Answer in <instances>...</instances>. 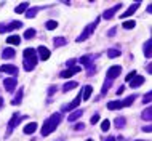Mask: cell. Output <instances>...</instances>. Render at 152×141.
<instances>
[{
	"label": "cell",
	"instance_id": "14",
	"mask_svg": "<svg viewBox=\"0 0 152 141\" xmlns=\"http://www.w3.org/2000/svg\"><path fill=\"white\" fill-rule=\"evenodd\" d=\"M37 51H39V55H40V59L42 61H47L48 58H50V50H48L47 47H39V50H37Z\"/></svg>",
	"mask_w": 152,
	"mask_h": 141
},
{
	"label": "cell",
	"instance_id": "4",
	"mask_svg": "<svg viewBox=\"0 0 152 141\" xmlns=\"http://www.w3.org/2000/svg\"><path fill=\"white\" fill-rule=\"evenodd\" d=\"M24 119H26V117H23V115H19L18 112H16L13 117L10 119V122H8V133H10V131L13 130V128L18 127V125H19V122H21V120H24Z\"/></svg>",
	"mask_w": 152,
	"mask_h": 141
},
{
	"label": "cell",
	"instance_id": "13",
	"mask_svg": "<svg viewBox=\"0 0 152 141\" xmlns=\"http://www.w3.org/2000/svg\"><path fill=\"white\" fill-rule=\"evenodd\" d=\"M138 8H139V3H138V2H136V3H133V5H131V7L128 8V10H126V11H125V13H122V15H120V18H122V19H125V18H128V16H131V15H133V13H134V11H136V10H138Z\"/></svg>",
	"mask_w": 152,
	"mask_h": 141
},
{
	"label": "cell",
	"instance_id": "47",
	"mask_svg": "<svg viewBox=\"0 0 152 141\" xmlns=\"http://www.w3.org/2000/svg\"><path fill=\"white\" fill-rule=\"evenodd\" d=\"M123 90H125V87H120V88L117 90V93H118V95H122V93H123Z\"/></svg>",
	"mask_w": 152,
	"mask_h": 141
},
{
	"label": "cell",
	"instance_id": "18",
	"mask_svg": "<svg viewBox=\"0 0 152 141\" xmlns=\"http://www.w3.org/2000/svg\"><path fill=\"white\" fill-rule=\"evenodd\" d=\"M79 85L75 80H71V82H66V85H63V92L66 93V92H71V90H74L75 87Z\"/></svg>",
	"mask_w": 152,
	"mask_h": 141
},
{
	"label": "cell",
	"instance_id": "39",
	"mask_svg": "<svg viewBox=\"0 0 152 141\" xmlns=\"http://www.w3.org/2000/svg\"><path fill=\"white\" fill-rule=\"evenodd\" d=\"M90 122H91V125H93V123H96V122H99V114H94Z\"/></svg>",
	"mask_w": 152,
	"mask_h": 141
},
{
	"label": "cell",
	"instance_id": "46",
	"mask_svg": "<svg viewBox=\"0 0 152 141\" xmlns=\"http://www.w3.org/2000/svg\"><path fill=\"white\" fill-rule=\"evenodd\" d=\"M3 32H7V26H3V24H0V34H3Z\"/></svg>",
	"mask_w": 152,
	"mask_h": 141
},
{
	"label": "cell",
	"instance_id": "19",
	"mask_svg": "<svg viewBox=\"0 0 152 141\" xmlns=\"http://www.w3.org/2000/svg\"><path fill=\"white\" fill-rule=\"evenodd\" d=\"M151 45H152V40H146L144 42V47H142V51H144V56L146 58H151Z\"/></svg>",
	"mask_w": 152,
	"mask_h": 141
},
{
	"label": "cell",
	"instance_id": "40",
	"mask_svg": "<svg viewBox=\"0 0 152 141\" xmlns=\"http://www.w3.org/2000/svg\"><path fill=\"white\" fill-rule=\"evenodd\" d=\"M55 93H56V87L51 85L50 88H48V96H51V95H55Z\"/></svg>",
	"mask_w": 152,
	"mask_h": 141
},
{
	"label": "cell",
	"instance_id": "26",
	"mask_svg": "<svg viewBox=\"0 0 152 141\" xmlns=\"http://www.w3.org/2000/svg\"><path fill=\"white\" fill-rule=\"evenodd\" d=\"M66 43H67V40H66L64 37H55V39H53V45H55V47H63Z\"/></svg>",
	"mask_w": 152,
	"mask_h": 141
},
{
	"label": "cell",
	"instance_id": "5",
	"mask_svg": "<svg viewBox=\"0 0 152 141\" xmlns=\"http://www.w3.org/2000/svg\"><path fill=\"white\" fill-rule=\"evenodd\" d=\"M122 72V66H112V68L107 69V74H106V77L109 79V80H114V79H117L120 76Z\"/></svg>",
	"mask_w": 152,
	"mask_h": 141
},
{
	"label": "cell",
	"instance_id": "7",
	"mask_svg": "<svg viewBox=\"0 0 152 141\" xmlns=\"http://www.w3.org/2000/svg\"><path fill=\"white\" fill-rule=\"evenodd\" d=\"M0 72H5V74H10V76H18V68L13 64H2L0 66Z\"/></svg>",
	"mask_w": 152,
	"mask_h": 141
},
{
	"label": "cell",
	"instance_id": "20",
	"mask_svg": "<svg viewBox=\"0 0 152 141\" xmlns=\"http://www.w3.org/2000/svg\"><path fill=\"white\" fill-rule=\"evenodd\" d=\"M82 114H83V111H80V109H75V111H74V112H72V114L67 117V120H69V122H74V120L80 119V117H82Z\"/></svg>",
	"mask_w": 152,
	"mask_h": 141
},
{
	"label": "cell",
	"instance_id": "45",
	"mask_svg": "<svg viewBox=\"0 0 152 141\" xmlns=\"http://www.w3.org/2000/svg\"><path fill=\"white\" fill-rule=\"evenodd\" d=\"M67 66H69V68H74V66H75V59H69Z\"/></svg>",
	"mask_w": 152,
	"mask_h": 141
},
{
	"label": "cell",
	"instance_id": "22",
	"mask_svg": "<svg viewBox=\"0 0 152 141\" xmlns=\"http://www.w3.org/2000/svg\"><path fill=\"white\" fill-rule=\"evenodd\" d=\"M27 8H29V3H27V2H23V3H19V5L15 8V13H26Z\"/></svg>",
	"mask_w": 152,
	"mask_h": 141
},
{
	"label": "cell",
	"instance_id": "9",
	"mask_svg": "<svg viewBox=\"0 0 152 141\" xmlns=\"http://www.w3.org/2000/svg\"><path fill=\"white\" fill-rule=\"evenodd\" d=\"M16 79H13V77H10V79H5V80H3V87H5V90L7 92H15V88H16Z\"/></svg>",
	"mask_w": 152,
	"mask_h": 141
},
{
	"label": "cell",
	"instance_id": "36",
	"mask_svg": "<svg viewBox=\"0 0 152 141\" xmlns=\"http://www.w3.org/2000/svg\"><path fill=\"white\" fill-rule=\"evenodd\" d=\"M23 55H24V58L32 56V55H35V50H34V48H26V50L23 51Z\"/></svg>",
	"mask_w": 152,
	"mask_h": 141
},
{
	"label": "cell",
	"instance_id": "29",
	"mask_svg": "<svg viewBox=\"0 0 152 141\" xmlns=\"http://www.w3.org/2000/svg\"><path fill=\"white\" fill-rule=\"evenodd\" d=\"M107 56H109V58H117V56H120V50H118V48H109V50H107Z\"/></svg>",
	"mask_w": 152,
	"mask_h": 141
},
{
	"label": "cell",
	"instance_id": "6",
	"mask_svg": "<svg viewBox=\"0 0 152 141\" xmlns=\"http://www.w3.org/2000/svg\"><path fill=\"white\" fill-rule=\"evenodd\" d=\"M80 70H82L80 66H74V68H67L66 70H63V72H59V77H63V79L72 77V76H75L77 72H80Z\"/></svg>",
	"mask_w": 152,
	"mask_h": 141
},
{
	"label": "cell",
	"instance_id": "21",
	"mask_svg": "<svg viewBox=\"0 0 152 141\" xmlns=\"http://www.w3.org/2000/svg\"><path fill=\"white\" fill-rule=\"evenodd\" d=\"M107 109H109V111L122 109V103H120V101H109V103H107Z\"/></svg>",
	"mask_w": 152,
	"mask_h": 141
},
{
	"label": "cell",
	"instance_id": "17",
	"mask_svg": "<svg viewBox=\"0 0 152 141\" xmlns=\"http://www.w3.org/2000/svg\"><path fill=\"white\" fill-rule=\"evenodd\" d=\"M39 10H40L39 7H32V8H27V10H26V13H24V15H26V18H35V15L39 13Z\"/></svg>",
	"mask_w": 152,
	"mask_h": 141
},
{
	"label": "cell",
	"instance_id": "50",
	"mask_svg": "<svg viewBox=\"0 0 152 141\" xmlns=\"http://www.w3.org/2000/svg\"><path fill=\"white\" fill-rule=\"evenodd\" d=\"M2 104H3V98L0 96V106H2Z\"/></svg>",
	"mask_w": 152,
	"mask_h": 141
},
{
	"label": "cell",
	"instance_id": "12",
	"mask_svg": "<svg viewBox=\"0 0 152 141\" xmlns=\"http://www.w3.org/2000/svg\"><path fill=\"white\" fill-rule=\"evenodd\" d=\"M23 95H24V88L21 87V88L18 90V93H16V96L11 99V104H13V106H19V104H21V103H23Z\"/></svg>",
	"mask_w": 152,
	"mask_h": 141
},
{
	"label": "cell",
	"instance_id": "32",
	"mask_svg": "<svg viewBox=\"0 0 152 141\" xmlns=\"http://www.w3.org/2000/svg\"><path fill=\"white\" fill-rule=\"evenodd\" d=\"M45 27L48 29V31H53V29L58 27V23L56 21H47V24H45Z\"/></svg>",
	"mask_w": 152,
	"mask_h": 141
},
{
	"label": "cell",
	"instance_id": "8",
	"mask_svg": "<svg viewBox=\"0 0 152 141\" xmlns=\"http://www.w3.org/2000/svg\"><path fill=\"white\" fill-rule=\"evenodd\" d=\"M80 101H82V95H79V96H77L75 99H74V101H71V103H69L67 106H64V107H63V111L66 112V111H75V109H79V106H80Z\"/></svg>",
	"mask_w": 152,
	"mask_h": 141
},
{
	"label": "cell",
	"instance_id": "27",
	"mask_svg": "<svg viewBox=\"0 0 152 141\" xmlns=\"http://www.w3.org/2000/svg\"><path fill=\"white\" fill-rule=\"evenodd\" d=\"M134 98H136V95H131V96H128V98H125V99H123V101H120V103H122V107H126V106L133 104Z\"/></svg>",
	"mask_w": 152,
	"mask_h": 141
},
{
	"label": "cell",
	"instance_id": "1",
	"mask_svg": "<svg viewBox=\"0 0 152 141\" xmlns=\"http://www.w3.org/2000/svg\"><path fill=\"white\" fill-rule=\"evenodd\" d=\"M61 119H63V117H61L59 112H55L53 115H50V117L43 122V125H42V136H48L50 133H53V131L58 128Z\"/></svg>",
	"mask_w": 152,
	"mask_h": 141
},
{
	"label": "cell",
	"instance_id": "33",
	"mask_svg": "<svg viewBox=\"0 0 152 141\" xmlns=\"http://www.w3.org/2000/svg\"><path fill=\"white\" fill-rule=\"evenodd\" d=\"M90 59H91V56H82L80 59H79V63H80V64H87V66H90V64H91V61H90Z\"/></svg>",
	"mask_w": 152,
	"mask_h": 141
},
{
	"label": "cell",
	"instance_id": "31",
	"mask_svg": "<svg viewBox=\"0 0 152 141\" xmlns=\"http://www.w3.org/2000/svg\"><path fill=\"white\" fill-rule=\"evenodd\" d=\"M125 123H126V119L125 117H117L115 119V127L117 128H123V127H125Z\"/></svg>",
	"mask_w": 152,
	"mask_h": 141
},
{
	"label": "cell",
	"instance_id": "11",
	"mask_svg": "<svg viewBox=\"0 0 152 141\" xmlns=\"http://www.w3.org/2000/svg\"><path fill=\"white\" fill-rule=\"evenodd\" d=\"M142 84H144V77H142V76H138V74L130 80V87H133V88H138V87H141Z\"/></svg>",
	"mask_w": 152,
	"mask_h": 141
},
{
	"label": "cell",
	"instance_id": "52",
	"mask_svg": "<svg viewBox=\"0 0 152 141\" xmlns=\"http://www.w3.org/2000/svg\"><path fill=\"white\" fill-rule=\"evenodd\" d=\"M87 141H93V140H87Z\"/></svg>",
	"mask_w": 152,
	"mask_h": 141
},
{
	"label": "cell",
	"instance_id": "35",
	"mask_svg": "<svg viewBox=\"0 0 152 141\" xmlns=\"http://www.w3.org/2000/svg\"><path fill=\"white\" fill-rule=\"evenodd\" d=\"M110 84H112V80H109V79H107V80H106V84H104V87H102V90H101V95H106V93H107Z\"/></svg>",
	"mask_w": 152,
	"mask_h": 141
},
{
	"label": "cell",
	"instance_id": "16",
	"mask_svg": "<svg viewBox=\"0 0 152 141\" xmlns=\"http://www.w3.org/2000/svg\"><path fill=\"white\" fill-rule=\"evenodd\" d=\"M37 127H39V125H37V122L27 123V125L24 127V133H26V135H32V133H34V131L37 130Z\"/></svg>",
	"mask_w": 152,
	"mask_h": 141
},
{
	"label": "cell",
	"instance_id": "24",
	"mask_svg": "<svg viewBox=\"0 0 152 141\" xmlns=\"http://www.w3.org/2000/svg\"><path fill=\"white\" fill-rule=\"evenodd\" d=\"M23 27V23L21 21H13V23H10L7 26V32L8 31H15V29H21Z\"/></svg>",
	"mask_w": 152,
	"mask_h": 141
},
{
	"label": "cell",
	"instance_id": "25",
	"mask_svg": "<svg viewBox=\"0 0 152 141\" xmlns=\"http://www.w3.org/2000/svg\"><path fill=\"white\" fill-rule=\"evenodd\" d=\"M141 117H142V120H146V122H151V119H152V109L151 107H147V109L142 111Z\"/></svg>",
	"mask_w": 152,
	"mask_h": 141
},
{
	"label": "cell",
	"instance_id": "43",
	"mask_svg": "<svg viewBox=\"0 0 152 141\" xmlns=\"http://www.w3.org/2000/svg\"><path fill=\"white\" fill-rule=\"evenodd\" d=\"M115 32H117V27H112V29L107 32V35H109V37H114V35H115Z\"/></svg>",
	"mask_w": 152,
	"mask_h": 141
},
{
	"label": "cell",
	"instance_id": "15",
	"mask_svg": "<svg viewBox=\"0 0 152 141\" xmlns=\"http://www.w3.org/2000/svg\"><path fill=\"white\" fill-rule=\"evenodd\" d=\"M16 55V51H15V48H11V47H8V48H5L2 51V58L3 59H10V58H13Z\"/></svg>",
	"mask_w": 152,
	"mask_h": 141
},
{
	"label": "cell",
	"instance_id": "51",
	"mask_svg": "<svg viewBox=\"0 0 152 141\" xmlns=\"http://www.w3.org/2000/svg\"><path fill=\"white\" fill-rule=\"evenodd\" d=\"M134 141H146V140H134Z\"/></svg>",
	"mask_w": 152,
	"mask_h": 141
},
{
	"label": "cell",
	"instance_id": "23",
	"mask_svg": "<svg viewBox=\"0 0 152 141\" xmlns=\"http://www.w3.org/2000/svg\"><path fill=\"white\" fill-rule=\"evenodd\" d=\"M91 93H93V87H91V85H87V87L83 88V95H82V99H90Z\"/></svg>",
	"mask_w": 152,
	"mask_h": 141
},
{
	"label": "cell",
	"instance_id": "41",
	"mask_svg": "<svg viewBox=\"0 0 152 141\" xmlns=\"http://www.w3.org/2000/svg\"><path fill=\"white\" fill-rule=\"evenodd\" d=\"M134 76H136V70H131V72L128 74V76H126V82H130L131 79H133Z\"/></svg>",
	"mask_w": 152,
	"mask_h": 141
},
{
	"label": "cell",
	"instance_id": "48",
	"mask_svg": "<svg viewBox=\"0 0 152 141\" xmlns=\"http://www.w3.org/2000/svg\"><path fill=\"white\" fill-rule=\"evenodd\" d=\"M106 141H115V136H109V138L106 140Z\"/></svg>",
	"mask_w": 152,
	"mask_h": 141
},
{
	"label": "cell",
	"instance_id": "2",
	"mask_svg": "<svg viewBox=\"0 0 152 141\" xmlns=\"http://www.w3.org/2000/svg\"><path fill=\"white\" fill-rule=\"evenodd\" d=\"M98 24H99V18H98L96 21H93L91 24H88V26L85 27L83 31H82V34H80L79 37H77L75 40H77V42H85V40H87L88 37H90V35H91L93 32H94V29H96V26H98Z\"/></svg>",
	"mask_w": 152,
	"mask_h": 141
},
{
	"label": "cell",
	"instance_id": "3",
	"mask_svg": "<svg viewBox=\"0 0 152 141\" xmlns=\"http://www.w3.org/2000/svg\"><path fill=\"white\" fill-rule=\"evenodd\" d=\"M37 61H39V58H37L35 55L24 58V69H26L27 72H31V70H32V69H34L35 66H37Z\"/></svg>",
	"mask_w": 152,
	"mask_h": 141
},
{
	"label": "cell",
	"instance_id": "28",
	"mask_svg": "<svg viewBox=\"0 0 152 141\" xmlns=\"http://www.w3.org/2000/svg\"><path fill=\"white\" fill-rule=\"evenodd\" d=\"M19 42H21V39L18 35H10L7 39V43H10V45H19Z\"/></svg>",
	"mask_w": 152,
	"mask_h": 141
},
{
	"label": "cell",
	"instance_id": "42",
	"mask_svg": "<svg viewBox=\"0 0 152 141\" xmlns=\"http://www.w3.org/2000/svg\"><path fill=\"white\" fill-rule=\"evenodd\" d=\"M83 128H85V125H83V123H77V125L74 127V130H77V131H82Z\"/></svg>",
	"mask_w": 152,
	"mask_h": 141
},
{
	"label": "cell",
	"instance_id": "44",
	"mask_svg": "<svg viewBox=\"0 0 152 141\" xmlns=\"http://www.w3.org/2000/svg\"><path fill=\"white\" fill-rule=\"evenodd\" d=\"M151 125H146V127H142V131H146V133H151Z\"/></svg>",
	"mask_w": 152,
	"mask_h": 141
},
{
	"label": "cell",
	"instance_id": "10",
	"mask_svg": "<svg viewBox=\"0 0 152 141\" xmlns=\"http://www.w3.org/2000/svg\"><path fill=\"white\" fill-rule=\"evenodd\" d=\"M118 8H122V3H118V5L112 7V8H109V10H106L104 13H102V18H104V19H112V18H114V15L117 13Z\"/></svg>",
	"mask_w": 152,
	"mask_h": 141
},
{
	"label": "cell",
	"instance_id": "38",
	"mask_svg": "<svg viewBox=\"0 0 152 141\" xmlns=\"http://www.w3.org/2000/svg\"><path fill=\"white\" fill-rule=\"evenodd\" d=\"M109 128H110V122H109V120H104V122L101 123V130L102 131H107Z\"/></svg>",
	"mask_w": 152,
	"mask_h": 141
},
{
	"label": "cell",
	"instance_id": "49",
	"mask_svg": "<svg viewBox=\"0 0 152 141\" xmlns=\"http://www.w3.org/2000/svg\"><path fill=\"white\" fill-rule=\"evenodd\" d=\"M147 72H149V74H152V66H151V64L147 66Z\"/></svg>",
	"mask_w": 152,
	"mask_h": 141
},
{
	"label": "cell",
	"instance_id": "37",
	"mask_svg": "<svg viewBox=\"0 0 152 141\" xmlns=\"http://www.w3.org/2000/svg\"><path fill=\"white\" fill-rule=\"evenodd\" d=\"M134 26H136V23L131 21V19H130V21H125V23H123V27H125V29H133Z\"/></svg>",
	"mask_w": 152,
	"mask_h": 141
},
{
	"label": "cell",
	"instance_id": "34",
	"mask_svg": "<svg viewBox=\"0 0 152 141\" xmlns=\"http://www.w3.org/2000/svg\"><path fill=\"white\" fill-rule=\"evenodd\" d=\"M151 101H152V93H151V92H147L144 96H142V103H144V104H149Z\"/></svg>",
	"mask_w": 152,
	"mask_h": 141
},
{
	"label": "cell",
	"instance_id": "30",
	"mask_svg": "<svg viewBox=\"0 0 152 141\" xmlns=\"http://www.w3.org/2000/svg\"><path fill=\"white\" fill-rule=\"evenodd\" d=\"M35 37V29H27L26 32H24V39L26 40H31Z\"/></svg>",
	"mask_w": 152,
	"mask_h": 141
}]
</instances>
